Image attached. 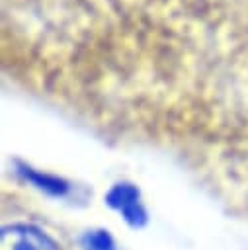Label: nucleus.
Segmentation results:
<instances>
[{
    "label": "nucleus",
    "instance_id": "obj_2",
    "mask_svg": "<svg viewBox=\"0 0 248 250\" xmlns=\"http://www.w3.org/2000/svg\"><path fill=\"white\" fill-rule=\"evenodd\" d=\"M105 199L113 209H117L123 215L127 223L139 227L146 221V213L139 201V191L131 184H115L107 191Z\"/></svg>",
    "mask_w": 248,
    "mask_h": 250
},
{
    "label": "nucleus",
    "instance_id": "obj_4",
    "mask_svg": "<svg viewBox=\"0 0 248 250\" xmlns=\"http://www.w3.org/2000/svg\"><path fill=\"white\" fill-rule=\"evenodd\" d=\"M84 246L86 250H115L113 238L107 230H88L84 234Z\"/></svg>",
    "mask_w": 248,
    "mask_h": 250
},
{
    "label": "nucleus",
    "instance_id": "obj_3",
    "mask_svg": "<svg viewBox=\"0 0 248 250\" xmlns=\"http://www.w3.org/2000/svg\"><path fill=\"white\" fill-rule=\"evenodd\" d=\"M21 172H23V176H25V178H27L31 184H35L39 189H45V191H49V193L62 195V193L68 189V186H66L62 180L55 178V176L41 174V172H33L31 168H23Z\"/></svg>",
    "mask_w": 248,
    "mask_h": 250
},
{
    "label": "nucleus",
    "instance_id": "obj_1",
    "mask_svg": "<svg viewBox=\"0 0 248 250\" xmlns=\"http://www.w3.org/2000/svg\"><path fill=\"white\" fill-rule=\"evenodd\" d=\"M0 250H59L51 236L33 225H8L0 232Z\"/></svg>",
    "mask_w": 248,
    "mask_h": 250
}]
</instances>
